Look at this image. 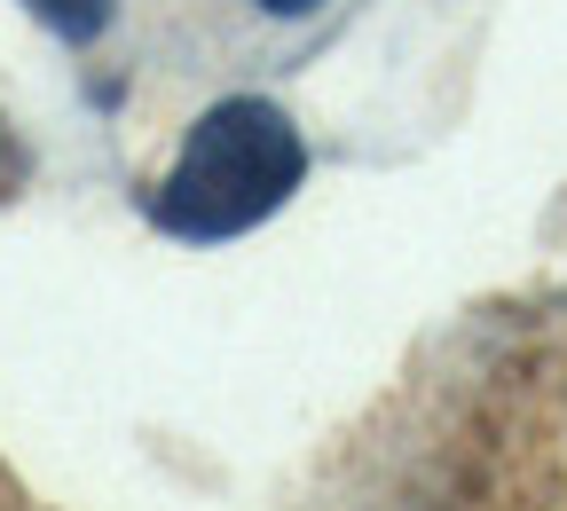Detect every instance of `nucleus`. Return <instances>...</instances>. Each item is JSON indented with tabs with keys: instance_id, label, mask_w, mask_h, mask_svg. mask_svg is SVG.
<instances>
[{
	"instance_id": "f257e3e1",
	"label": "nucleus",
	"mask_w": 567,
	"mask_h": 511,
	"mask_svg": "<svg viewBox=\"0 0 567 511\" xmlns=\"http://www.w3.org/2000/svg\"><path fill=\"white\" fill-rule=\"evenodd\" d=\"M308 150L268 103H213L189 134L182 166L158 189V221L174 237H237L300 189Z\"/></svg>"
},
{
	"instance_id": "f03ea898",
	"label": "nucleus",
	"mask_w": 567,
	"mask_h": 511,
	"mask_svg": "<svg viewBox=\"0 0 567 511\" xmlns=\"http://www.w3.org/2000/svg\"><path fill=\"white\" fill-rule=\"evenodd\" d=\"M24 9H32L48 32H63V40H95V32L111 24V0H24Z\"/></svg>"
},
{
	"instance_id": "7ed1b4c3",
	"label": "nucleus",
	"mask_w": 567,
	"mask_h": 511,
	"mask_svg": "<svg viewBox=\"0 0 567 511\" xmlns=\"http://www.w3.org/2000/svg\"><path fill=\"white\" fill-rule=\"evenodd\" d=\"M268 17H300V9H316V0H260Z\"/></svg>"
}]
</instances>
